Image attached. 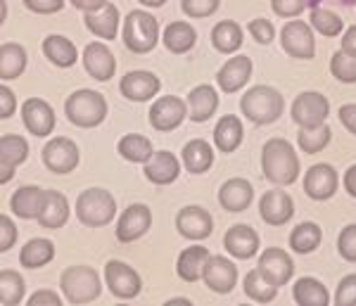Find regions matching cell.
<instances>
[{
	"label": "cell",
	"instance_id": "4fadbf2b",
	"mask_svg": "<svg viewBox=\"0 0 356 306\" xmlns=\"http://www.w3.org/2000/svg\"><path fill=\"white\" fill-rule=\"evenodd\" d=\"M22 121H24L26 131L36 138H45L53 134L55 129V112L41 97H29L22 105Z\"/></svg>",
	"mask_w": 356,
	"mask_h": 306
},
{
	"label": "cell",
	"instance_id": "9c48e42d",
	"mask_svg": "<svg viewBox=\"0 0 356 306\" xmlns=\"http://www.w3.org/2000/svg\"><path fill=\"white\" fill-rule=\"evenodd\" d=\"M105 280L110 292L119 299H134L143 290L140 275L119 259H112V261L105 264Z\"/></svg>",
	"mask_w": 356,
	"mask_h": 306
},
{
	"label": "cell",
	"instance_id": "681fc988",
	"mask_svg": "<svg viewBox=\"0 0 356 306\" xmlns=\"http://www.w3.org/2000/svg\"><path fill=\"white\" fill-rule=\"evenodd\" d=\"M247 31H250L252 38L261 45H268L275 38V26L268 19H252L250 24H247Z\"/></svg>",
	"mask_w": 356,
	"mask_h": 306
},
{
	"label": "cell",
	"instance_id": "7bdbcfd3",
	"mask_svg": "<svg viewBox=\"0 0 356 306\" xmlns=\"http://www.w3.org/2000/svg\"><path fill=\"white\" fill-rule=\"evenodd\" d=\"M332 131L330 126L321 124L316 129H300V136H297V143H300V150L307 154H316L321 150H325L330 145Z\"/></svg>",
	"mask_w": 356,
	"mask_h": 306
},
{
	"label": "cell",
	"instance_id": "7c38bea8",
	"mask_svg": "<svg viewBox=\"0 0 356 306\" xmlns=\"http://www.w3.org/2000/svg\"><path fill=\"white\" fill-rule=\"evenodd\" d=\"M257 268H259L264 278L275 287L288 285V282L292 280V275H295L292 257L288 252L278 250V247H268V250H264L261 257H259V266Z\"/></svg>",
	"mask_w": 356,
	"mask_h": 306
},
{
	"label": "cell",
	"instance_id": "680465c9",
	"mask_svg": "<svg viewBox=\"0 0 356 306\" xmlns=\"http://www.w3.org/2000/svg\"><path fill=\"white\" fill-rule=\"evenodd\" d=\"M69 3L76 10H81V13H97V10L105 8L110 0H69Z\"/></svg>",
	"mask_w": 356,
	"mask_h": 306
},
{
	"label": "cell",
	"instance_id": "60d3db41",
	"mask_svg": "<svg viewBox=\"0 0 356 306\" xmlns=\"http://www.w3.org/2000/svg\"><path fill=\"white\" fill-rule=\"evenodd\" d=\"M243 287H245V294H247V297L254 299V302H259V304H268V302H273L275 294H278V287L271 285V282H268L266 278H264L259 268L250 271V273L245 275Z\"/></svg>",
	"mask_w": 356,
	"mask_h": 306
},
{
	"label": "cell",
	"instance_id": "ac0fdd59",
	"mask_svg": "<svg viewBox=\"0 0 356 306\" xmlns=\"http://www.w3.org/2000/svg\"><path fill=\"white\" fill-rule=\"evenodd\" d=\"M152 226V211L145 204H131L117 223V240L119 242H136L138 238L150 230Z\"/></svg>",
	"mask_w": 356,
	"mask_h": 306
},
{
	"label": "cell",
	"instance_id": "ffe728a7",
	"mask_svg": "<svg viewBox=\"0 0 356 306\" xmlns=\"http://www.w3.org/2000/svg\"><path fill=\"white\" fill-rule=\"evenodd\" d=\"M83 67L95 81H110L117 72V60L105 43H88L83 50Z\"/></svg>",
	"mask_w": 356,
	"mask_h": 306
},
{
	"label": "cell",
	"instance_id": "bcb514c9",
	"mask_svg": "<svg viewBox=\"0 0 356 306\" xmlns=\"http://www.w3.org/2000/svg\"><path fill=\"white\" fill-rule=\"evenodd\" d=\"M221 0H181V10L193 19H202V17H211L219 10Z\"/></svg>",
	"mask_w": 356,
	"mask_h": 306
},
{
	"label": "cell",
	"instance_id": "6125c7cd",
	"mask_svg": "<svg viewBox=\"0 0 356 306\" xmlns=\"http://www.w3.org/2000/svg\"><path fill=\"white\" fill-rule=\"evenodd\" d=\"M169 304H191L186 297H176V299H169Z\"/></svg>",
	"mask_w": 356,
	"mask_h": 306
},
{
	"label": "cell",
	"instance_id": "b9f144b4",
	"mask_svg": "<svg viewBox=\"0 0 356 306\" xmlns=\"http://www.w3.org/2000/svg\"><path fill=\"white\" fill-rule=\"evenodd\" d=\"M24 278L17 271H0V302L5 306H17L24 299Z\"/></svg>",
	"mask_w": 356,
	"mask_h": 306
},
{
	"label": "cell",
	"instance_id": "f1b7e54d",
	"mask_svg": "<svg viewBox=\"0 0 356 306\" xmlns=\"http://www.w3.org/2000/svg\"><path fill=\"white\" fill-rule=\"evenodd\" d=\"M45 204V190L36 188V186H24L19 188L10 200V207H13L15 216L19 218H38L43 211Z\"/></svg>",
	"mask_w": 356,
	"mask_h": 306
},
{
	"label": "cell",
	"instance_id": "11a10c76",
	"mask_svg": "<svg viewBox=\"0 0 356 306\" xmlns=\"http://www.w3.org/2000/svg\"><path fill=\"white\" fill-rule=\"evenodd\" d=\"M29 306H62V299L53 290H38L29 297Z\"/></svg>",
	"mask_w": 356,
	"mask_h": 306
},
{
	"label": "cell",
	"instance_id": "30bf717a",
	"mask_svg": "<svg viewBox=\"0 0 356 306\" xmlns=\"http://www.w3.org/2000/svg\"><path fill=\"white\" fill-rule=\"evenodd\" d=\"M147 117H150L152 129L162 131V134H166V131H176L178 126L183 124V119L188 117L186 100H181V97H176V95L159 97V100L152 102Z\"/></svg>",
	"mask_w": 356,
	"mask_h": 306
},
{
	"label": "cell",
	"instance_id": "9a60e30c",
	"mask_svg": "<svg viewBox=\"0 0 356 306\" xmlns=\"http://www.w3.org/2000/svg\"><path fill=\"white\" fill-rule=\"evenodd\" d=\"M340 178L330 164H314L304 176V193L316 202H325L337 193Z\"/></svg>",
	"mask_w": 356,
	"mask_h": 306
},
{
	"label": "cell",
	"instance_id": "1f68e13d",
	"mask_svg": "<svg viewBox=\"0 0 356 306\" xmlns=\"http://www.w3.org/2000/svg\"><path fill=\"white\" fill-rule=\"evenodd\" d=\"M181 157H183V166H186L188 173H204L214 164V150H211V145L207 140L195 138V140H191L183 147Z\"/></svg>",
	"mask_w": 356,
	"mask_h": 306
},
{
	"label": "cell",
	"instance_id": "74e56055",
	"mask_svg": "<svg viewBox=\"0 0 356 306\" xmlns=\"http://www.w3.org/2000/svg\"><path fill=\"white\" fill-rule=\"evenodd\" d=\"M211 43H214V48L219 50V53L231 55L235 50H240V45H243V29L231 19L219 22V24L211 29Z\"/></svg>",
	"mask_w": 356,
	"mask_h": 306
},
{
	"label": "cell",
	"instance_id": "cb8c5ba5",
	"mask_svg": "<svg viewBox=\"0 0 356 306\" xmlns=\"http://www.w3.org/2000/svg\"><path fill=\"white\" fill-rule=\"evenodd\" d=\"M223 247H226V252L231 257L247 261V259H252L259 252V235L250 226H233L223 235Z\"/></svg>",
	"mask_w": 356,
	"mask_h": 306
},
{
	"label": "cell",
	"instance_id": "44dd1931",
	"mask_svg": "<svg viewBox=\"0 0 356 306\" xmlns=\"http://www.w3.org/2000/svg\"><path fill=\"white\" fill-rule=\"evenodd\" d=\"M29 157V143L26 138L17 136V134H5L0 138V166H3V176L0 181L8 183L13 178L15 169L19 164H24Z\"/></svg>",
	"mask_w": 356,
	"mask_h": 306
},
{
	"label": "cell",
	"instance_id": "be15d7a7",
	"mask_svg": "<svg viewBox=\"0 0 356 306\" xmlns=\"http://www.w3.org/2000/svg\"><path fill=\"white\" fill-rule=\"evenodd\" d=\"M307 3H309V8H312V10H316V8H318L321 3H323V0H307Z\"/></svg>",
	"mask_w": 356,
	"mask_h": 306
},
{
	"label": "cell",
	"instance_id": "816d5d0a",
	"mask_svg": "<svg viewBox=\"0 0 356 306\" xmlns=\"http://www.w3.org/2000/svg\"><path fill=\"white\" fill-rule=\"evenodd\" d=\"M17 242V226L8 214H0V252H8Z\"/></svg>",
	"mask_w": 356,
	"mask_h": 306
},
{
	"label": "cell",
	"instance_id": "3957f363",
	"mask_svg": "<svg viewBox=\"0 0 356 306\" xmlns=\"http://www.w3.org/2000/svg\"><path fill=\"white\" fill-rule=\"evenodd\" d=\"M283 95L278 93L271 86H254L243 95L240 100V109H243V117H247L252 124H273L275 119L283 114Z\"/></svg>",
	"mask_w": 356,
	"mask_h": 306
},
{
	"label": "cell",
	"instance_id": "8992f818",
	"mask_svg": "<svg viewBox=\"0 0 356 306\" xmlns=\"http://www.w3.org/2000/svg\"><path fill=\"white\" fill-rule=\"evenodd\" d=\"M62 294L69 304H88L95 302L102 292L100 275L88 266H69L60 275Z\"/></svg>",
	"mask_w": 356,
	"mask_h": 306
},
{
	"label": "cell",
	"instance_id": "e575fe53",
	"mask_svg": "<svg viewBox=\"0 0 356 306\" xmlns=\"http://www.w3.org/2000/svg\"><path fill=\"white\" fill-rule=\"evenodd\" d=\"M55 259V245L48 238L29 240L19 252V264L24 268H43Z\"/></svg>",
	"mask_w": 356,
	"mask_h": 306
},
{
	"label": "cell",
	"instance_id": "603a6c76",
	"mask_svg": "<svg viewBox=\"0 0 356 306\" xmlns=\"http://www.w3.org/2000/svg\"><path fill=\"white\" fill-rule=\"evenodd\" d=\"M250 76H252V60L245 55H235L219 69L216 83H219L223 93H238L247 81H250Z\"/></svg>",
	"mask_w": 356,
	"mask_h": 306
},
{
	"label": "cell",
	"instance_id": "7402d4cb",
	"mask_svg": "<svg viewBox=\"0 0 356 306\" xmlns=\"http://www.w3.org/2000/svg\"><path fill=\"white\" fill-rule=\"evenodd\" d=\"M216 109H219V93L209 83L195 86L191 93H188V117L195 124L209 121L216 114Z\"/></svg>",
	"mask_w": 356,
	"mask_h": 306
},
{
	"label": "cell",
	"instance_id": "d6986e66",
	"mask_svg": "<svg viewBox=\"0 0 356 306\" xmlns=\"http://www.w3.org/2000/svg\"><path fill=\"white\" fill-rule=\"evenodd\" d=\"M259 214L268 226H285L295 216V202L283 190H268L259 202Z\"/></svg>",
	"mask_w": 356,
	"mask_h": 306
},
{
	"label": "cell",
	"instance_id": "836d02e7",
	"mask_svg": "<svg viewBox=\"0 0 356 306\" xmlns=\"http://www.w3.org/2000/svg\"><path fill=\"white\" fill-rule=\"evenodd\" d=\"M26 69V50L19 43H3L0 45V79L13 81L19 79Z\"/></svg>",
	"mask_w": 356,
	"mask_h": 306
},
{
	"label": "cell",
	"instance_id": "7a4b0ae2",
	"mask_svg": "<svg viewBox=\"0 0 356 306\" xmlns=\"http://www.w3.org/2000/svg\"><path fill=\"white\" fill-rule=\"evenodd\" d=\"M65 112L67 119L79 129H95L107 119V100L97 90L81 88L67 97Z\"/></svg>",
	"mask_w": 356,
	"mask_h": 306
},
{
	"label": "cell",
	"instance_id": "f6af8a7d",
	"mask_svg": "<svg viewBox=\"0 0 356 306\" xmlns=\"http://www.w3.org/2000/svg\"><path fill=\"white\" fill-rule=\"evenodd\" d=\"M330 74L337 81H342V83H356V60L340 50L330 60Z\"/></svg>",
	"mask_w": 356,
	"mask_h": 306
},
{
	"label": "cell",
	"instance_id": "d590c367",
	"mask_svg": "<svg viewBox=\"0 0 356 306\" xmlns=\"http://www.w3.org/2000/svg\"><path fill=\"white\" fill-rule=\"evenodd\" d=\"M292 297L300 306H328L330 294L325 290V285L316 278H300L292 287Z\"/></svg>",
	"mask_w": 356,
	"mask_h": 306
},
{
	"label": "cell",
	"instance_id": "8d00e7d4",
	"mask_svg": "<svg viewBox=\"0 0 356 306\" xmlns=\"http://www.w3.org/2000/svg\"><path fill=\"white\" fill-rule=\"evenodd\" d=\"M195 40H197V33L195 29L188 24V22H174L164 29V38L162 43L166 45V50L174 55H183L188 50H193Z\"/></svg>",
	"mask_w": 356,
	"mask_h": 306
},
{
	"label": "cell",
	"instance_id": "9f6ffc18",
	"mask_svg": "<svg viewBox=\"0 0 356 306\" xmlns=\"http://www.w3.org/2000/svg\"><path fill=\"white\" fill-rule=\"evenodd\" d=\"M337 117H340L344 129L356 136V105H342L340 112H337Z\"/></svg>",
	"mask_w": 356,
	"mask_h": 306
},
{
	"label": "cell",
	"instance_id": "f35d334b",
	"mask_svg": "<svg viewBox=\"0 0 356 306\" xmlns=\"http://www.w3.org/2000/svg\"><path fill=\"white\" fill-rule=\"evenodd\" d=\"M119 154H122L124 159L134 161V164H147V161L152 159L154 150H152V143L147 140L145 136L140 134H129L124 136L122 140H119Z\"/></svg>",
	"mask_w": 356,
	"mask_h": 306
},
{
	"label": "cell",
	"instance_id": "d6a6232c",
	"mask_svg": "<svg viewBox=\"0 0 356 306\" xmlns=\"http://www.w3.org/2000/svg\"><path fill=\"white\" fill-rule=\"evenodd\" d=\"M43 55L60 69L74 67L79 60L76 45L65 36H57V33H53V36H48L43 40Z\"/></svg>",
	"mask_w": 356,
	"mask_h": 306
},
{
	"label": "cell",
	"instance_id": "5bb4252c",
	"mask_svg": "<svg viewBox=\"0 0 356 306\" xmlns=\"http://www.w3.org/2000/svg\"><path fill=\"white\" fill-rule=\"evenodd\" d=\"M162 88V81L154 76L152 72H145V69H136V72H129L119 83V90L126 100L131 102H147L152 100L154 95Z\"/></svg>",
	"mask_w": 356,
	"mask_h": 306
},
{
	"label": "cell",
	"instance_id": "f5cc1de1",
	"mask_svg": "<svg viewBox=\"0 0 356 306\" xmlns=\"http://www.w3.org/2000/svg\"><path fill=\"white\" fill-rule=\"evenodd\" d=\"M24 5L36 15H53L65 8V0H24Z\"/></svg>",
	"mask_w": 356,
	"mask_h": 306
},
{
	"label": "cell",
	"instance_id": "83f0119b",
	"mask_svg": "<svg viewBox=\"0 0 356 306\" xmlns=\"http://www.w3.org/2000/svg\"><path fill=\"white\" fill-rule=\"evenodd\" d=\"M83 22H86V29H88L90 33H95L97 38L114 40L119 31V10L114 8L112 3H107L105 8L97 10V13H86Z\"/></svg>",
	"mask_w": 356,
	"mask_h": 306
},
{
	"label": "cell",
	"instance_id": "f907efd6",
	"mask_svg": "<svg viewBox=\"0 0 356 306\" xmlns=\"http://www.w3.org/2000/svg\"><path fill=\"white\" fill-rule=\"evenodd\" d=\"M335 302L340 306H354L356 304V273L352 275H344L337 285L335 292Z\"/></svg>",
	"mask_w": 356,
	"mask_h": 306
},
{
	"label": "cell",
	"instance_id": "91938a15",
	"mask_svg": "<svg viewBox=\"0 0 356 306\" xmlns=\"http://www.w3.org/2000/svg\"><path fill=\"white\" fill-rule=\"evenodd\" d=\"M344 190H347L352 198H356V164L349 166L347 173H344Z\"/></svg>",
	"mask_w": 356,
	"mask_h": 306
},
{
	"label": "cell",
	"instance_id": "6f0895ef",
	"mask_svg": "<svg viewBox=\"0 0 356 306\" xmlns=\"http://www.w3.org/2000/svg\"><path fill=\"white\" fill-rule=\"evenodd\" d=\"M342 53L344 55H349V57H354L356 60V24L354 26H349L347 31H344V36H342Z\"/></svg>",
	"mask_w": 356,
	"mask_h": 306
},
{
	"label": "cell",
	"instance_id": "7dc6e473",
	"mask_svg": "<svg viewBox=\"0 0 356 306\" xmlns=\"http://www.w3.org/2000/svg\"><path fill=\"white\" fill-rule=\"evenodd\" d=\"M337 252L344 261L356 264V223H349L340 230V238H337Z\"/></svg>",
	"mask_w": 356,
	"mask_h": 306
},
{
	"label": "cell",
	"instance_id": "db71d44e",
	"mask_svg": "<svg viewBox=\"0 0 356 306\" xmlns=\"http://www.w3.org/2000/svg\"><path fill=\"white\" fill-rule=\"evenodd\" d=\"M15 109H17V97L13 90L3 83V88H0V119H10L15 114Z\"/></svg>",
	"mask_w": 356,
	"mask_h": 306
},
{
	"label": "cell",
	"instance_id": "ee69618b",
	"mask_svg": "<svg viewBox=\"0 0 356 306\" xmlns=\"http://www.w3.org/2000/svg\"><path fill=\"white\" fill-rule=\"evenodd\" d=\"M312 29H316V31L325 38H335L342 33L344 22H342V17L335 15L332 10L316 8V10H312Z\"/></svg>",
	"mask_w": 356,
	"mask_h": 306
},
{
	"label": "cell",
	"instance_id": "c3c4849f",
	"mask_svg": "<svg viewBox=\"0 0 356 306\" xmlns=\"http://www.w3.org/2000/svg\"><path fill=\"white\" fill-rule=\"evenodd\" d=\"M307 8H309L307 0H271V10L278 17H285V19L300 17Z\"/></svg>",
	"mask_w": 356,
	"mask_h": 306
},
{
	"label": "cell",
	"instance_id": "e0dca14e",
	"mask_svg": "<svg viewBox=\"0 0 356 306\" xmlns=\"http://www.w3.org/2000/svg\"><path fill=\"white\" fill-rule=\"evenodd\" d=\"M176 228L188 240H204L214 230V218L202 207H183L176 216Z\"/></svg>",
	"mask_w": 356,
	"mask_h": 306
},
{
	"label": "cell",
	"instance_id": "4dcf8cb0",
	"mask_svg": "<svg viewBox=\"0 0 356 306\" xmlns=\"http://www.w3.org/2000/svg\"><path fill=\"white\" fill-rule=\"evenodd\" d=\"M243 136H245L243 121L238 117H233V114H226V117L219 119V124H216V129H214V145L219 147L223 154H231L240 147Z\"/></svg>",
	"mask_w": 356,
	"mask_h": 306
},
{
	"label": "cell",
	"instance_id": "52a82bcc",
	"mask_svg": "<svg viewBox=\"0 0 356 306\" xmlns=\"http://www.w3.org/2000/svg\"><path fill=\"white\" fill-rule=\"evenodd\" d=\"M330 114V102L325 95L307 90L292 102V119L300 129H316V126L325 124Z\"/></svg>",
	"mask_w": 356,
	"mask_h": 306
},
{
	"label": "cell",
	"instance_id": "ab89813d",
	"mask_svg": "<svg viewBox=\"0 0 356 306\" xmlns=\"http://www.w3.org/2000/svg\"><path fill=\"white\" fill-rule=\"evenodd\" d=\"M321 240H323L321 226L318 223H312V221L300 223V226L290 233V247L297 254H312L314 250H318Z\"/></svg>",
	"mask_w": 356,
	"mask_h": 306
},
{
	"label": "cell",
	"instance_id": "4316f807",
	"mask_svg": "<svg viewBox=\"0 0 356 306\" xmlns=\"http://www.w3.org/2000/svg\"><path fill=\"white\" fill-rule=\"evenodd\" d=\"M209 250H204L202 245H193L188 250H183L178 254V261H176V273L181 280L186 282H197L202 280L204 266L209 261Z\"/></svg>",
	"mask_w": 356,
	"mask_h": 306
},
{
	"label": "cell",
	"instance_id": "484cf974",
	"mask_svg": "<svg viewBox=\"0 0 356 306\" xmlns=\"http://www.w3.org/2000/svg\"><path fill=\"white\" fill-rule=\"evenodd\" d=\"M252 198H254V188L245 178H231L219 190V204L231 214L245 211L252 204Z\"/></svg>",
	"mask_w": 356,
	"mask_h": 306
},
{
	"label": "cell",
	"instance_id": "2e32d148",
	"mask_svg": "<svg viewBox=\"0 0 356 306\" xmlns=\"http://www.w3.org/2000/svg\"><path fill=\"white\" fill-rule=\"evenodd\" d=\"M204 285L216 294H228L233 292V287L238 285V268L231 259L223 257H209L202 273Z\"/></svg>",
	"mask_w": 356,
	"mask_h": 306
},
{
	"label": "cell",
	"instance_id": "277c9868",
	"mask_svg": "<svg viewBox=\"0 0 356 306\" xmlns=\"http://www.w3.org/2000/svg\"><path fill=\"white\" fill-rule=\"evenodd\" d=\"M76 216L88 228L110 226L117 216V202L107 190L88 188L76 198Z\"/></svg>",
	"mask_w": 356,
	"mask_h": 306
},
{
	"label": "cell",
	"instance_id": "e7e4bbea",
	"mask_svg": "<svg viewBox=\"0 0 356 306\" xmlns=\"http://www.w3.org/2000/svg\"><path fill=\"white\" fill-rule=\"evenodd\" d=\"M340 3H342V5H354L356 0H340Z\"/></svg>",
	"mask_w": 356,
	"mask_h": 306
},
{
	"label": "cell",
	"instance_id": "5b68a950",
	"mask_svg": "<svg viewBox=\"0 0 356 306\" xmlns=\"http://www.w3.org/2000/svg\"><path fill=\"white\" fill-rule=\"evenodd\" d=\"M159 43V24L145 10H134L124 22V45L136 55L152 53Z\"/></svg>",
	"mask_w": 356,
	"mask_h": 306
},
{
	"label": "cell",
	"instance_id": "8fae6325",
	"mask_svg": "<svg viewBox=\"0 0 356 306\" xmlns=\"http://www.w3.org/2000/svg\"><path fill=\"white\" fill-rule=\"evenodd\" d=\"M43 164L53 173H72L79 166V147L72 138H53L43 147Z\"/></svg>",
	"mask_w": 356,
	"mask_h": 306
},
{
	"label": "cell",
	"instance_id": "f546056e",
	"mask_svg": "<svg viewBox=\"0 0 356 306\" xmlns=\"http://www.w3.org/2000/svg\"><path fill=\"white\" fill-rule=\"evenodd\" d=\"M36 221L48 230L62 228L69 221V200L57 190H45V204Z\"/></svg>",
	"mask_w": 356,
	"mask_h": 306
},
{
	"label": "cell",
	"instance_id": "ba28073f",
	"mask_svg": "<svg viewBox=\"0 0 356 306\" xmlns=\"http://www.w3.org/2000/svg\"><path fill=\"white\" fill-rule=\"evenodd\" d=\"M280 45L295 60H312L316 55V40L312 26L300 19L288 22V24L280 29Z\"/></svg>",
	"mask_w": 356,
	"mask_h": 306
},
{
	"label": "cell",
	"instance_id": "6da1fadb",
	"mask_svg": "<svg viewBox=\"0 0 356 306\" xmlns=\"http://www.w3.org/2000/svg\"><path fill=\"white\" fill-rule=\"evenodd\" d=\"M261 171L275 186H292L300 178V157L285 138H271L261 147Z\"/></svg>",
	"mask_w": 356,
	"mask_h": 306
},
{
	"label": "cell",
	"instance_id": "d4e9b609",
	"mask_svg": "<svg viewBox=\"0 0 356 306\" xmlns=\"http://www.w3.org/2000/svg\"><path fill=\"white\" fill-rule=\"evenodd\" d=\"M143 173H145V178L154 183V186H171L181 176V161L171 152H166V150H159L145 164V171Z\"/></svg>",
	"mask_w": 356,
	"mask_h": 306
},
{
	"label": "cell",
	"instance_id": "94428289",
	"mask_svg": "<svg viewBox=\"0 0 356 306\" xmlns=\"http://www.w3.org/2000/svg\"><path fill=\"white\" fill-rule=\"evenodd\" d=\"M140 5H145V8H162L166 0H138Z\"/></svg>",
	"mask_w": 356,
	"mask_h": 306
}]
</instances>
